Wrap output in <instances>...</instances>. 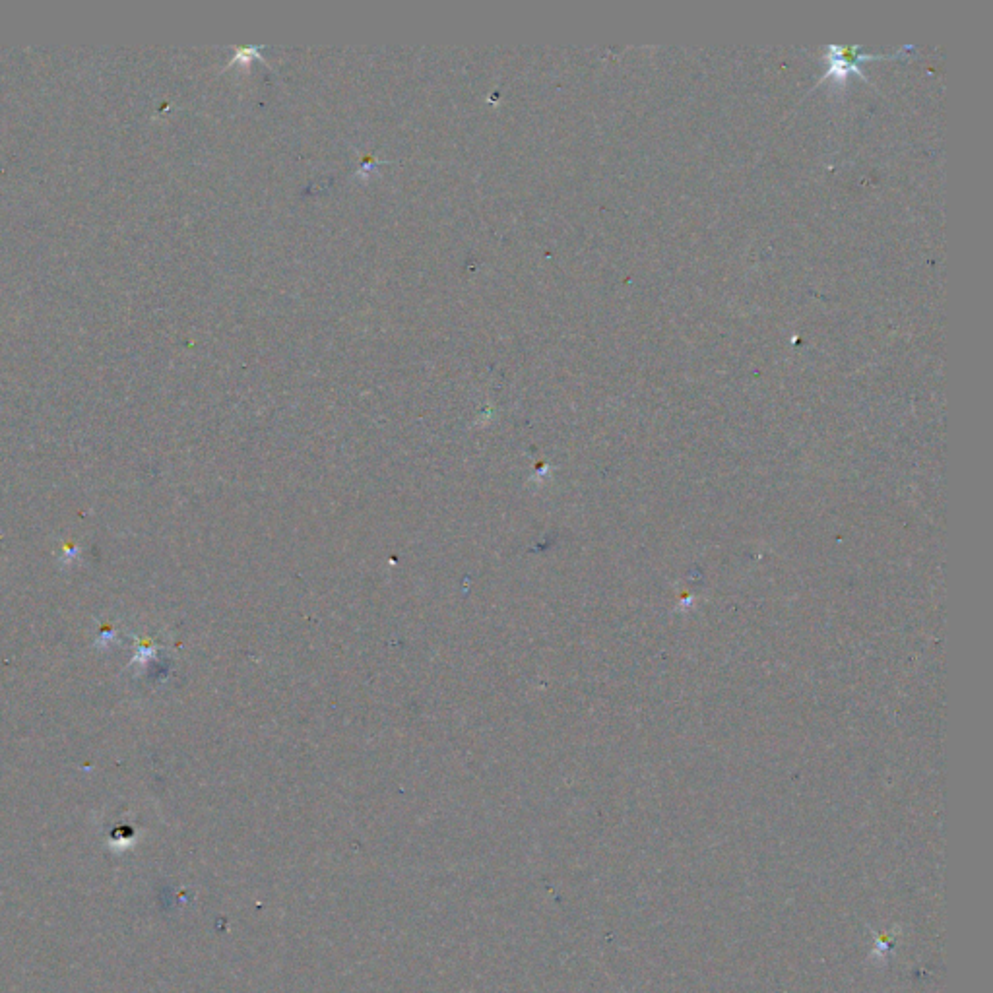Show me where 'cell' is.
<instances>
[{
	"mask_svg": "<svg viewBox=\"0 0 993 993\" xmlns=\"http://www.w3.org/2000/svg\"><path fill=\"white\" fill-rule=\"evenodd\" d=\"M904 51H912V45H906L904 49L900 51H895V53H881V55H867V53H860V47L858 45H829L827 49V59H829V70L825 74V78H821V82H833L834 86L842 88L848 80L850 74H856L860 76L862 80L867 82L864 72L860 65L865 63V61H873V59H889V57H900Z\"/></svg>",
	"mask_w": 993,
	"mask_h": 993,
	"instance_id": "6da1fadb",
	"label": "cell"
}]
</instances>
